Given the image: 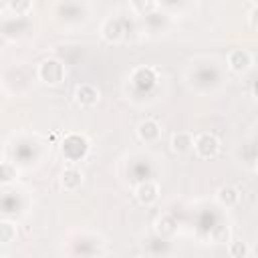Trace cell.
<instances>
[{
	"label": "cell",
	"instance_id": "8992f818",
	"mask_svg": "<svg viewBox=\"0 0 258 258\" xmlns=\"http://www.w3.org/2000/svg\"><path fill=\"white\" fill-rule=\"evenodd\" d=\"M75 99H77V103L83 105V107H93V105H97V101H99V91H97L93 85L83 83V85H79V87L75 89Z\"/></svg>",
	"mask_w": 258,
	"mask_h": 258
},
{
	"label": "cell",
	"instance_id": "52a82bcc",
	"mask_svg": "<svg viewBox=\"0 0 258 258\" xmlns=\"http://www.w3.org/2000/svg\"><path fill=\"white\" fill-rule=\"evenodd\" d=\"M60 183L67 191H75L81 187L83 183V173L77 169V167H67L62 173H60Z\"/></svg>",
	"mask_w": 258,
	"mask_h": 258
},
{
	"label": "cell",
	"instance_id": "8fae6325",
	"mask_svg": "<svg viewBox=\"0 0 258 258\" xmlns=\"http://www.w3.org/2000/svg\"><path fill=\"white\" fill-rule=\"evenodd\" d=\"M155 230H157V234H159L161 238H171V236L175 234V230H177V222L173 220V216L163 214V216L155 222Z\"/></svg>",
	"mask_w": 258,
	"mask_h": 258
},
{
	"label": "cell",
	"instance_id": "277c9868",
	"mask_svg": "<svg viewBox=\"0 0 258 258\" xmlns=\"http://www.w3.org/2000/svg\"><path fill=\"white\" fill-rule=\"evenodd\" d=\"M135 198H137L139 204H143V206H151V204L157 202V198H159V189H157V185H155L153 181H141V183L135 187Z\"/></svg>",
	"mask_w": 258,
	"mask_h": 258
},
{
	"label": "cell",
	"instance_id": "3957f363",
	"mask_svg": "<svg viewBox=\"0 0 258 258\" xmlns=\"http://www.w3.org/2000/svg\"><path fill=\"white\" fill-rule=\"evenodd\" d=\"M252 64V56L248 50L244 48H236V50H230L228 54V67L234 71V73H246Z\"/></svg>",
	"mask_w": 258,
	"mask_h": 258
},
{
	"label": "cell",
	"instance_id": "ba28073f",
	"mask_svg": "<svg viewBox=\"0 0 258 258\" xmlns=\"http://www.w3.org/2000/svg\"><path fill=\"white\" fill-rule=\"evenodd\" d=\"M216 200L226 206V208H234L238 202H240V191L234 187V185H222L218 191H216Z\"/></svg>",
	"mask_w": 258,
	"mask_h": 258
},
{
	"label": "cell",
	"instance_id": "5bb4252c",
	"mask_svg": "<svg viewBox=\"0 0 258 258\" xmlns=\"http://www.w3.org/2000/svg\"><path fill=\"white\" fill-rule=\"evenodd\" d=\"M228 252H230L232 258H246L248 256V246L242 240H234V242H230Z\"/></svg>",
	"mask_w": 258,
	"mask_h": 258
},
{
	"label": "cell",
	"instance_id": "d6986e66",
	"mask_svg": "<svg viewBox=\"0 0 258 258\" xmlns=\"http://www.w3.org/2000/svg\"><path fill=\"white\" fill-rule=\"evenodd\" d=\"M248 22H250V26H252L254 30H258V4H254V6L250 8V12H248Z\"/></svg>",
	"mask_w": 258,
	"mask_h": 258
},
{
	"label": "cell",
	"instance_id": "ac0fdd59",
	"mask_svg": "<svg viewBox=\"0 0 258 258\" xmlns=\"http://www.w3.org/2000/svg\"><path fill=\"white\" fill-rule=\"evenodd\" d=\"M30 6H32V4H30L28 0H22V2H8V8L14 10L16 14H24L26 10H30Z\"/></svg>",
	"mask_w": 258,
	"mask_h": 258
},
{
	"label": "cell",
	"instance_id": "4fadbf2b",
	"mask_svg": "<svg viewBox=\"0 0 258 258\" xmlns=\"http://www.w3.org/2000/svg\"><path fill=\"white\" fill-rule=\"evenodd\" d=\"M16 240V226L12 224V222H8V220H4V222H0V244H10V242H14Z\"/></svg>",
	"mask_w": 258,
	"mask_h": 258
},
{
	"label": "cell",
	"instance_id": "6da1fadb",
	"mask_svg": "<svg viewBox=\"0 0 258 258\" xmlns=\"http://www.w3.org/2000/svg\"><path fill=\"white\" fill-rule=\"evenodd\" d=\"M38 79L46 85H58L64 81V64L56 58H46L38 64Z\"/></svg>",
	"mask_w": 258,
	"mask_h": 258
},
{
	"label": "cell",
	"instance_id": "5b68a950",
	"mask_svg": "<svg viewBox=\"0 0 258 258\" xmlns=\"http://www.w3.org/2000/svg\"><path fill=\"white\" fill-rule=\"evenodd\" d=\"M137 135H139V139L145 141V143H155V141L159 139V135H161V127H159L157 121L145 119V121H141V123L137 125Z\"/></svg>",
	"mask_w": 258,
	"mask_h": 258
},
{
	"label": "cell",
	"instance_id": "7a4b0ae2",
	"mask_svg": "<svg viewBox=\"0 0 258 258\" xmlns=\"http://www.w3.org/2000/svg\"><path fill=\"white\" fill-rule=\"evenodd\" d=\"M194 149L196 153L202 157V159H212L218 155L220 151V141L216 135L212 133H200L196 139H194Z\"/></svg>",
	"mask_w": 258,
	"mask_h": 258
},
{
	"label": "cell",
	"instance_id": "e0dca14e",
	"mask_svg": "<svg viewBox=\"0 0 258 258\" xmlns=\"http://www.w3.org/2000/svg\"><path fill=\"white\" fill-rule=\"evenodd\" d=\"M155 6H157V4L151 2V0H147V2H139V0L131 2V10H135V12H139V14H147V12H151Z\"/></svg>",
	"mask_w": 258,
	"mask_h": 258
},
{
	"label": "cell",
	"instance_id": "2e32d148",
	"mask_svg": "<svg viewBox=\"0 0 258 258\" xmlns=\"http://www.w3.org/2000/svg\"><path fill=\"white\" fill-rule=\"evenodd\" d=\"M212 240L216 242V244H222V242H226L228 240V236H230V228L228 226H216L214 230H212Z\"/></svg>",
	"mask_w": 258,
	"mask_h": 258
},
{
	"label": "cell",
	"instance_id": "9c48e42d",
	"mask_svg": "<svg viewBox=\"0 0 258 258\" xmlns=\"http://www.w3.org/2000/svg\"><path fill=\"white\" fill-rule=\"evenodd\" d=\"M194 147V137L187 131H177L171 135V149L175 153H185Z\"/></svg>",
	"mask_w": 258,
	"mask_h": 258
},
{
	"label": "cell",
	"instance_id": "ffe728a7",
	"mask_svg": "<svg viewBox=\"0 0 258 258\" xmlns=\"http://www.w3.org/2000/svg\"><path fill=\"white\" fill-rule=\"evenodd\" d=\"M254 169H256V173H258V159H256V165H254Z\"/></svg>",
	"mask_w": 258,
	"mask_h": 258
},
{
	"label": "cell",
	"instance_id": "9a60e30c",
	"mask_svg": "<svg viewBox=\"0 0 258 258\" xmlns=\"http://www.w3.org/2000/svg\"><path fill=\"white\" fill-rule=\"evenodd\" d=\"M14 177H16V167H14L12 163L4 161V163L0 165V179H2L4 183H10Z\"/></svg>",
	"mask_w": 258,
	"mask_h": 258
},
{
	"label": "cell",
	"instance_id": "7c38bea8",
	"mask_svg": "<svg viewBox=\"0 0 258 258\" xmlns=\"http://www.w3.org/2000/svg\"><path fill=\"white\" fill-rule=\"evenodd\" d=\"M133 83H135L137 87H151V85L155 83V73H153V69H145V67L137 69V71L133 73Z\"/></svg>",
	"mask_w": 258,
	"mask_h": 258
},
{
	"label": "cell",
	"instance_id": "30bf717a",
	"mask_svg": "<svg viewBox=\"0 0 258 258\" xmlns=\"http://www.w3.org/2000/svg\"><path fill=\"white\" fill-rule=\"evenodd\" d=\"M101 32H103L105 40L117 42V40H121V36H123V26H121V22H119L117 18H109V20H105Z\"/></svg>",
	"mask_w": 258,
	"mask_h": 258
}]
</instances>
